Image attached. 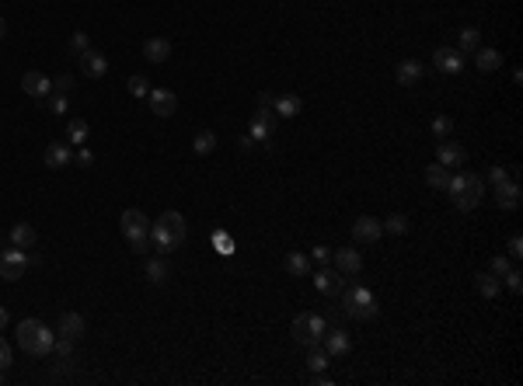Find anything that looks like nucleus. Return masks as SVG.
Returning a JSON list of instances; mask_svg holds the SVG:
<instances>
[{
  "instance_id": "obj_18",
  "label": "nucleus",
  "mask_w": 523,
  "mask_h": 386,
  "mask_svg": "<svg viewBox=\"0 0 523 386\" xmlns=\"http://www.w3.org/2000/svg\"><path fill=\"white\" fill-rule=\"evenodd\" d=\"M324 351L331 355V358H342V355H349V348H353V338H349L342 327H328V334H324Z\"/></svg>"
},
{
  "instance_id": "obj_4",
  "label": "nucleus",
  "mask_w": 523,
  "mask_h": 386,
  "mask_svg": "<svg viewBox=\"0 0 523 386\" xmlns=\"http://www.w3.org/2000/svg\"><path fill=\"white\" fill-rule=\"evenodd\" d=\"M342 313L353 317V320H374L377 317V300L367 285H353V289H342Z\"/></svg>"
},
{
  "instance_id": "obj_51",
  "label": "nucleus",
  "mask_w": 523,
  "mask_h": 386,
  "mask_svg": "<svg viewBox=\"0 0 523 386\" xmlns=\"http://www.w3.org/2000/svg\"><path fill=\"white\" fill-rule=\"evenodd\" d=\"M0 386H4V369H0Z\"/></svg>"
},
{
  "instance_id": "obj_8",
  "label": "nucleus",
  "mask_w": 523,
  "mask_h": 386,
  "mask_svg": "<svg viewBox=\"0 0 523 386\" xmlns=\"http://www.w3.org/2000/svg\"><path fill=\"white\" fill-rule=\"evenodd\" d=\"M273 129H276V112L273 108H258L251 115V126H248V136L255 143H269L273 139Z\"/></svg>"
},
{
  "instance_id": "obj_13",
  "label": "nucleus",
  "mask_w": 523,
  "mask_h": 386,
  "mask_svg": "<svg viewBox=\"0 0 523 386\" xmlns=\"http://www.w3.org/2000/svg\"><path fill=\"white\" fill-rule=\"evenodd\" d=\"M468 160V150L454 139H440L436 143V164H443V167H464Z\"/></svg>"
},
{
  "instance_id": "obj_24",
  "label": "nucleus",
  "mask_w": 523,
  "mask_h": 386,
  "mask_svg": "<svg viewBox=\"0 0 523 386\" xmlns=\"http://www.w3.org/2000/svg\"><path fill=\"white\" fill-rule=\"evenodd\" d=\"M70 160H73V153H70V143H49V146H46V167L59 171V167H66Z\"/></svg>"
},
{
  "instance_id": "obj_2",
  "label": "nucleus",
  "mask_w": 523,
  "mask_h": 386,
  "mask_svg": "<svg viewBox=\"0 0 523 386\" xmlns=\"http://www.w3.org/2000/svg\"><path fill=\"white\" fill-rule=\"evenodd\" d=\"M185 233H189L185 216L174 213V209H171V213H160L157 223H150V240H154L157 251H174V247H182V244H185Z\"/></svg>"
},
{
  "instance_id": "obj_1",
  "label": "nucleus",
  "mask_w": 523,
  "mask_h": 386,
  "mask_svg": "<svg viewBox=\"0 0 523 386\" xmlns=\"http://www.w3.org/2000/svg\"><path fill=\"white\" fill-rule=\"evenodd\" d=\"M443 191L450 195V202H454L461 213H471V209H478L481 199H485V181H481L478 174H471V171H457V174H450V181H447Z\"/></svg>"
},
{
  "instance_id": "obj_35",
  "label": "nucleus",
  "mask_w": 523,
  "mask_h": 386,
  "mask_svg": "<svg viewBox=\"0 0 523 386\" xmlns=\"http://www.w3.org/2000/svg\"><path fill=\"white\" fill-rule=\"evenodd\" d=\"M126 87H129L133 98H147V94H150V80H147V77H140V73H136V77H129V80H126Z\"/></svg>"
},
{
  "instance_id": "obj_36",
  "label": "nucleus",
  "mask_w": 523,
  "mask_h": 386,
  "mask_svg": "<svg viewBox=\"0 0 523 386\" xmlns=\"http://www.w3.org/2000/svg\"><path fill=\"white\" fill-rule=\"evenodd\" d=\"M450 133H454V119H447V115H436L432 119V136L436 139H447Z\"/></svg>"
},
{
  "instance_id": "obj_44",
  "label": "nucleus",
  "mask_w": 523,
  "mask_h": 386,
  "mask_svg": "<svg viewBox=\"0 0 523 386\" xmlns=\"http://www.w3.org/2000/svg\"><path fill=\"white\" fill-rule=\"evenodd\" d=\"M506 251H509V258H516V261H520V258H523V237H520V233H513V237H509V244H506Z\"/></svg>"
},
{
  "instance_id": "obj_50",
  "label": "nucleus",
  "mask_w": 523,
  "mask_h": 386,
  "mask_svg": "<svg viewBox=\"0 0 523 386\" xmlns=\"http://www.w3.org/2000/svg\"><path fill=\"white\" fill-rule=\"evenodd\" d=\"M4 32H8V21H4V18H0V39H4Z\"/></svg>"
},
{
  "instance_id": "obj_7",
  "label": "nucleus",
  "mask_w": 523,
  "mask_h": 386,
  "mask_svg": "<svg viewBox=\"0 0 523 386\" xmlns=\"http://www.w3.org/2000/svg\"><path fill=\"white\" fill-rule=\"evenodd\" d=\"M25 268H28V254L21 247L11 244L8 251H0V278L4 282H18L25 275Z\"/></svg>"
},
{
  "instance_id": "obj_26",
  "label": "nucleus",
  "mask_w": 523,
  "mask_h": 386,
  "mask_svg": "<svg viewBox=\"0 0 523 386\" xmlns=\"http://www.w3.org/2000/svg\"><path fill=\"white\" fill-rule=\"evenodd\" d=\"M35 240H39V233H35L32 223H15V226H11V244H15V247L28 251V247H35Z\"/></svg>"
},
{
  "instance_id": "obj_19",
  "label": "nucleus",
  "mask_w": 523,
  "mask_h": 386,
  "mask_svg": "<svg viewBox=\"0 0 523 386\" xmlns=\"http://www.w3.org/2000/svg\"><path fill=\"white\" fill-rule=\"evenodd\" d=\"M273 112L276 119H297L304 112V98L300 94H279V98H273Z\"/></svg>"
},
{
  "instance_id": "obj_38",
  "label": "nucleus",
  "mask_w": 523,
  "mask_h": 386,
  "mask_svg": "<svg viewBox=\"0 0 523 386\" xmlns=\"http://www.w3.org/2000/svg\"><path fill=\"white\" fill-rule=\"evenodd\" d=\"M509 268H513V264H509V258H506V254H495V258L488 261V271H492V275H499V278H502Z\"/></svg>"
},
{
  "instance_id": "obj_28",
  "label": "nucleus",
  "mask_w": 523,
  "mask_h": 386,
  "mask_svg": "<svg viewBox=\"0 0 523 386\" xmlns=\"http://www.w3.org/2000/svg\"><path fill=\"white\" fill-rule=\"evenodd\" d=\"M447 181H450V167H443V164H429V167H425V184H429V188L443 191Z\"/></svg>"
},
{
  "instance_id": "obj_11",
  "label": "nucleus",
  "mask_w": 523,
  "mask_h": 386,
  "mask_svg": "<svg viewBox=\"0 0 523 386\" xmlns=\"http://www.w3.org/2000/svg\"><path fill=\"white\" fill-rule=\"evenodd\" d=\"M331 261L342 275H360L363 271V254L356 247H335L331 251Z\"/></svg>"
},
{
  "instance_id": "obj_37",
  "label": "nucleus",
  "mask_w": 523,
  "mask_h": 386,
  "mask_svg": "<svg viewBox=\"0 0 523 386\" xmlns=\"http://www.w3.org/2000/svg\"><path fill=\"white\" fill-rule=\"evenodd\" d=\"M384 230H391L394 237H401V233H408V216H401V213H394V216H387V220H384Z\"/></svg>"
},
{
  "instance_id": "obj_25",
  "label": "nucleus",
  "mask_w": 523,
  "mask_h": 386,
  "mask_svg": "<svg viewBox=\"0 0 523 386\" xmlns=\"http://www.w3.org/2000/svg\"><path fill=\"white\" fill-rule=\"evenodd\" d=\"M283 268H286L293 278H307V275H311V258H307L304 251H290V254L283 258Z\"/></svg>"
},
{
  "instance_id": "obj_6",
  "label": "nucleus",
  "mask_w": 523,
  "mask_h": 386,
  "mask_svg": "<svg viewBox=\"0 0 523 386\" xmlns=\"http://www.w3.org/2000/svg\"><path fill=\"white\" fill-rule=\"evenodd\" d=\"M324 334H328V320H324V317H318V313H300V317H293V341H297V345L314 348V345L324 341Z\"/></svg>"
},
{
  "instance_id": "obj_46",
  "label": "nucleus",
  "mask_w": 523,
  "mask_h": 386,
  "mask_svg": "<svg viewBox=\"0 0 523 386\" xmlns=\"http://www.w3.org/2000/svg\"><path fill=\"white\" fill-rule=\"evenodd\" d=\"M53 351H56L59 358H70V355H73V341H70V338H56Z\"/></svg>"
},
{
  "instance_id": "obj_17",
  "label": "nucleus",
  "mask_w": 523,
  "mask_h": 386,
  "mask_svg": "<svg viewBox=\"0 0 523 386\" xmlns=\"http://www.w3.org/2000/svg\"><path fill=\"white\" fill-rule=\"evenodd\" d=\"M495 206H499L502 213H513V209L520 206V181H516V177L495 184Z\"/></svg>"
},
{
  "instance_id": "obj_15",
  "label": "nucleus",
  "mask_w": 523,
  "mask_h": 386,
  "mask_svg": "<svg viewBox=\"0 0 523 386\" xmlns=\"http://www.w3.org/2000/svg\"><path fill=\"white\" fill-rule=\"evenodd\" d=\"M380 233H384V223L374 220V216H360V220L353 223V240H356V244H377Z\"/></svg>"
},
{
  "instance_id": "obj_30",
  "label": "nucleus",
  "mask_w": 523,
  "mask_h": 386,
  "mask_svg": "<svg viewBox=\"0 0 523 386\" xmlns=\"http://www.w3.org/2000/svg\"><path fill=\"white\" fill-rule=\"evenodd\" d=\"M192 150H196L199 157L213 153V150H217V133H213V129H199V133L192 136Z\"/></svg>"
},
{
  "instance_id": "obj_48",
  "label": "nucleus",
  "mask_w": 523,
  "mask_h": 386,
  "mask_svg": "<svg viewBox=\"0 0 523 386\" xmlns=\"http://www.w3.org/2000/svg\"><path fill=\"white\" fill-rule=\"evenodd\" d=\"M73 160H77V164H80V167H91V164H95V153H91V150H87V146H80V150H77V157H73Z\"/></svg>"
},
{
  "instance_id": "obj_40",
  "label": "nucleus",
  "mask_w": 523,
  "mask_h": 386,
  "mask_svg": "<svg viewBox=\"0 0 523 386\" xmlns=\"http://www.w3.org/2000/svg\"><path fill=\"white\" fill-rule=\"evenodd\" d=\"M509 177H513V171H509V167H502V164L488 167V181H492V184H502V181H509Z\"/></svg>"
},
{
  "instance_id": "obj_49",
  "label": "nucleus",
  "mask_w": 523,
  "mask_h": 386,
  "mask_svg": "<svg viewBox=\"0 0 523 386\" xmlns=\"http://www.w3.org/2000/svg\"><path fill=\"white\" fill-rule=\"evenodd\" d=\"M8 320H11V317H8V310H4V307H0V331H4V327H8Z\"/></svg>"
},
{
  "instance_id": "obj_10",
  "label": "nucleus",
  "mask_w": 523,
  "mask_h": 386,
  "mask_svg": "<svg viewBox=\"0 0 523 386\" xmlns=\"http://www.w3.org/2000/svg\"><path fill=\"white\" fill-rule=\"evenodd\" d=\"M147 98H150V112L157 119H171L174 112H178V98H174V90H167V87H154Z\"/></svg>"
},
{
  "instance_id": "obj_47",
  "label": "nucleus",
  "mask_w": 523,
  "mask_h": 386,
  "mask_svg": "<svg viewBox=\"0 0 523 386\" xmlns=\"http://www.w3.org/2000/svg\"><path fill=\"white\" fill-rule=\"evenodd\" d=\"M11 362H15V351H11V345L4 338H0V369H8Z\"/></svg>"
},
{
  "instance_id": "obj_42",
  "label": "nucleus",
  "mask_w": 523,
  "mask_h": 386,
  "mask_svg": "<svg viewBox=\"0 0 523 386\" xmlns=\"http://www.w3.org/2000/svg\"><path fill=\"white\" fill-rule=\"evenodd\" d=\"M53 90H56V94H70V90H73V77H70V73H59V77L53 80Z\"/></svg>"
},
{
  "instance_id": "obj_39",
  "label": "nucleus",
  "mask_w": 523,
  "mask_h": 386,
  "mask_svg": "<svg viewBox=\"0 0 523 386\" xmlns=\"http://www.w3.org/2000/svg\"><path fill=\"white\" fill-rule=\"evenodd\" d=\"M502 278H506V285H509V293H520V289H523V271H520V268H509Z\"/></svg>"
},
{
  "instance_id": "obj_14",
  "label": "nucleus",
  "mask_w": 523,
  "mask_h": 386,
  "mask_svg": "<svg viewBox=\"0 0 523 386\" xmlns=\"http://www.w3.org/2000/svg\"><path fill=\"white\" fill-rule=\"evenodd\" d=\"M21 90L28 94V98H49V94H53V80L42 70H28L21 77Z\"/></svg>"
},
{
  "instance_id": "obj_41",
  "label": "nucleus",
  "mask_w": 523,
  "mask_h": 386,
  "mask_svg": "<svg viewBox=\"0 0 523 386\" xmlns=\"http://www.w3.org/2000/svg\"><path fill=\"white\" fill-rule=\"evenodd\" d=\"M49 112H53V115H63V112H66V94H56V90L49 94Z\"/></svg>"
},
{
  "instance_id": "obj_12",
  "label": "nucleus",
  "mask_w": 523,
  "mask_h": 386,
  "mask_svg": "<svg viewBox=\"0 0 523 386\" xmlns=\"http://www.w3.org/2000/svg\"><path fill=\"white\" fill-rule=\"evenodd\" d=\"M432 66L440 73H461L464 70V52L461 49H450V46H440L432 52Z\"/></svg>"
},
{
  "instance_id": "obj_3",
  "label": "nucleus",
  "mask_w": 523,
  "mask_h": 386,
  "mask_svg": "<svg viewBox=\"0 0 523 386\" xmlns=\"http://www.w3.org/2000/svg\"><path fill=\"white\" fill-rule=\"evenodd\" d=\"M18 345L28 351V355H35V358H46V355H53V345H56V331L49 327V324H42V320H35V317H28V320H21L18 324Z\"/></svg>"
},
{
  "instance_id": "obj_5",
  "label": "nucleus",
  "mask_w": 523,
  "mask_h": 386,
  "mask_svg": "<svg viewBox=\"0 0 523 386\" xmlns=\"http://www.w3.org/2000/svg\"><path fill=\"white\" fill-rule=\"evenodd\" d=\"M119 226H122V237L129 240V247L136 254H143L147 244H150V220L143 216V209H126L119 216Z\"/></svg>"
},
{
  "instance_id": "obj_22",
  "label": "nucleus",
  "mask_w": 523,
  "mask_h": 386,
  "mask_svg": "<svg viewBox=\"0 0 523 386\" xmlns=\"http://www.w3.org/2000/svg\"><path fill=\"white\" fill-rule=\"evenodd\" d=\"M475 289H478L481 300H495L502 293V278L492 275V271H475Z\"/></svg>"
},
{
  "instance_id": "obj_32",
  "label": "nucleus",
  "mask_w": 523,
  "mask_h": 386,
  "mask_svg": "<svg viewBox=\"0 0 523 386\" xmlns=\"http://www.w3.org/2000/svg\"><path fill=\"white\" fill-rule=\"evenodd\" d=\"M87 136H91V129H87V122H84V119H73V122L66 126V139H70V143L84 146V143H87Z\"/></svg>"
},
{
  "instance_id": "obj_21",
  "label": "nucleus",
  "mask_w": 523,
  "mask_h": 386,
  "mask_svg": "<svg viewBox=\"0 0 523 386\" xmlns=\"http://www.w3.org/2000/svg\"><path fill=\"white\" fill-rule=\"evenodd\" d=\"M422 73H425V66H422L419 59H401L398 70H394V80H398L401 87H415V84L422 80Z\"/></svg>"
},
{
  "instance_id": "obj_33",
  "label": "nucleus",
  "mask_w": 523,
  "mask_h": 386,
  "mask_svg": "<svg viewBox=\"0 0 523 386\" xmlns=\"http://www.w3.org/2000/svg\"><path fill=\"white\" fill-rule=\"evenodd\" d=\"M478 46H481V32H478V28H471V25H468V28H461V46H457V49H461V52H475Z\"/></svg>"
},
{
  "instance_id": "obj_23",
  "label": "nucleus",
  "mask_w": 523,
  "mask_h": 386,
  "mask_svg": "<svg viewBox=\"0 0 523 386\" xmlns=\"http://www.w3.org/2000/svg\"><path fill=\"white\" fill-rule=\"evenodd\" d=\"M471 56H475V66H478L481 73H495V70L502 66V52L492 49V46H478Z\"/></svg>"
},
{
  "instance_id": "obj_34",
  "label": "nucleus",
  "mask_w": 523,
  "mask_h": 386,
  "mask_svg": "<svg viewBox=\"0 0 523 386\" xmlns=\"http://www.w3.org/2000/svg\"><path fill=\"white\" fill-rule=\"evenodd\" d=\"M328 362H331V355H328L324 348H318V345H314V348H311V355H307V369H311V372H324V365H328Z\"/></svg>"
},
{
  "instance_id": "obj_16",
  "label": "nucleus",
  "mask_w": 523,
  "mask_h": 386,
  "mask_svg": "<svg viewBox=\"0 0 523 386\" xmlns=\"http://www.w3.org/2000/svg\"><path fill=\"white\" fill-rule=\"evenodd\" d=\"M80 70H84V77L102 80V77L109 73V59H105L98 49H84V52H80Z\"/></svg>"
},
{
  "instance_id": "obj_9",
  "label": "nucleus",
  "mask_w": 523,
  "mask_h": 386,
  "mask_svg": "<svg viewBox=\"0 0 523 386\" xmlns=\"http://www.w3.org/2000/svg\"><path fill=\"white\" fill-rule=\"evenodd\" d=\"M314 285H318V293H321V296H338L342 289H345V278H342V271H338V268L321 264V268L314 271Z\"/></svg>"
},
{
  "instance_id": "obj_31",
  "label": "nucleus",
  "mask_w": 523,
  "mask_h": 386,
  "mask_svg": "<svg viewBox=\"0 0 523 386\" xmlns=\"http://www.w3.org/2000/svg\"><path fill=\"white\" fill-rule=\"evenodd\" d=\"M210 240H213V251H217L220 258H230V254L237 251V247H234V237H230L227 230H213V237H210Z\"/></svg>"
},
{
  "instance_id": "obj_20",
  "label": "nucleus",
  "mask_w": 523,
  "mask_h": 386,
  "mask_svg": "<svg viewBox=\"0 0 523 386\" xmlns=\"http://www.w3.org/2000/svg\"><path fill=\"white\" fill-rule=\"evenodd\" d=\"M84 331H87V324H84V317H80V313H73V310H66V313L59 317V327H56V334H59V338H70V341H80V338H84Z\"/></svg>"
},
{
  "instance_id": "obj_43",
  "label": "nucleus",
  "mask_w": 523,
  "mask_h": 386,
  "mask_svg": "<svg viewBox=\"0 0 523 386\" xmlns=\"http://www.w3.org/2000/svg\"><path fill=\"white\" fill-rule=\"evenodd\" d=\"M70 49L80 56L84 49H91V42H87V35H84V32H73V35H70Z\"/></svg>"
},
{
  "instance_id": "obj_27",
  "label": "nucleus",
  "mask_w": 523,
  "mask_h": 386,
  "mask_svg": "<svg viewBox=\"0 0 523 386\" xmlns=\"http://www.w3.org/2000/svg\"><path fill=\"white\" fill-rule=\"evenodd\" d=\"M143 56H147L150 63H164V59L171 56V42H167V39H147V42H143Z\"/></svg>"
},
{
  "instance_id": "obj_45",
  "label": "nucleus",
  "mask_w": 523,
  "mask_h": 386,
  "mask_svg": "<svg viewBox=\"0 0 523 386\" xmlns=\"http://www.w3.org/2000/svg\"><path fill=\"white\" fill-rule=\"evenodd\" d=\"M311 261H318V264H331V247L318 244V247L311 251Z\"/></svg>"
},
{
  "instance_id": "obj_29",
  "label": "nucleus",
  "mask_w": 523,
  "mask_h": 386,
  "mask_svg": "<svg viewBox=\"0 0 523 386\" xmlns=\"http://www.w3.org/2000/svg\"><path fill=\"white\" fill-rule=\"evenodd\" d=\"M147 278H150L154 285H167V278H171L167 261H164V258H150V261H147Z\"/></svg>"
}]
</instances>
